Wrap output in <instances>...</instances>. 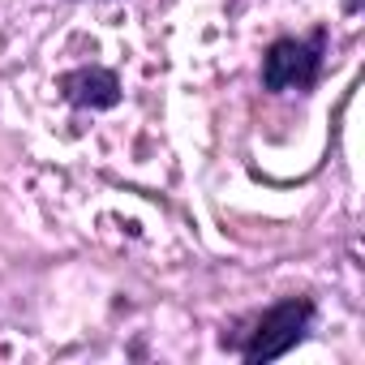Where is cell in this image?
<instances>
[{
  "instance_id": "1",
  "label": "cell",
  "mask_w": 365,
  "mask_h": 365,
  "mask_svg": "<svg viewBox=\"0 0 365 365\" xmlns=\"http://www.w3.org/2000/svg\"><path fill=\"white\" fill-rule=\"evenodd\" d=\"M309 322H314V301L309 297H284L254 322V331H245V344H237V352L250 365L275 361L305 339Z\"/></svg>"
},
{
  "instance_id": "2",
  "label": "cell",
  "mask_w": 365,
  "mask_h": 365,
  "mask_svg": "<svg viewBox=\"0 0 365 365\" xmlns=\"http://www.w3.org/2000/svg\"><path fill=\"white\" fill-rule=\"evenodd\" d=\"M327 31H314L309 39H275L262 52V91H309L322 69Z\"/></svg>"
},
{
  "instance_id": "3",
  "label": "cell",
  "mask_w": 365,
  "mask_h": 365,
  "mask_svg": "<svg viewBox=\"0 0 365 365\" xmlns=\"http://www.w3.org/2000/svg\"><path fill=\"white\" fill-rule=\"evenodd\" d=\"M61 95H65V103H73V108H91V112H108V108H116L120 103V78L112 73V69H103V65H82V69H69V73H61Z\"/></svg>"
}]
</instances>
